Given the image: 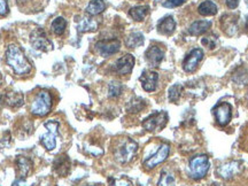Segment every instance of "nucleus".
<instances>
[{"mask_svg":"<svg viewBox=\"0 0 248 186\" xmlns=\"http://www.w3.org/2000/svg\"><path fill=\"white\" fill-rule=\"evenodd\" d=\"M6 62L9 67L13 69V71L16 75H27L29 74L32 67H31L30 62L28 61L26 54L21 47L16 44L8 45L7 49H6Z\"/></svg>","mask_w":248,"mask_h":186,"instance_id":"f257e3e1","label":"nucleus"},{"mask_svg":"<svg viewBox=\"0 0 248 186\" xmlns=\"http://www.w3.org/2000/svg\"><path fill=\"white\" fill-rule=\"evenodd\" d=\"M138 144L129 137L119 138L113 144V156L120 164H128L138 153Z\"/></svg>","mask_w":248,"mask_h":186,"instance_id":"f03ea898","label":"nucleus"},{"mask_svg":"<svg viewBox=\"0 0 248 186\" xmlns=\"http://www.w3.org/2000/svg\"><path fill=\"white\" fill-rule=\"evenodd\" d=\"M52 106H53V100H52L51 93L47 91H40L37 93L32 105H31V114L38 117H44L48 115Z\"/></svg>","mask_w":248,"mask_h":186,"instance_id":"7ed1b4c3","label":"nucleus"},{"mask_svg":"<svg viewBox=\"0 0 248 186\" xmlns=\"http://www.w3.org/2000/svg\"><path fill=\"white\" fill-rule=\"evenodd\" d=\"M210 168V162L207 155H198L191 159L190 164H188V170H190L191 178L194 181H199L206 177Z\"/></svg>","mask_w":248,"mask_h":186,"instance_id":"20e7f679","label":"nucleus"},{"mask_svg":"<svg viewBox=\"0 0 248 186\" xmlns=\"http://www.w3.org/2000/svg\"><path fill=\"white\" fill-rule=\"evenodd\" d=\"M168 120L169 117L167 111H156L142 121V128L148 132L161 131L166 128Z\"/></svg>","mask_w":248,"mask_h":186,"instance_id":"39448f33","label":"nucleus"},{"mask_svg":"<svg viewBox=\"0 0 248 186\" xmlns=\"http://www.w3.org/2000/svg\"><path fill=\"white\" fill-rule=\"evenodd\" d=\"M44 126L46 130H47V132L42 135V137H40V142H42V145L44 146L46 151L51 152L57 147L59 122L58 121L48 120L44 123Z\"/></svg>","mask_w":248,"mask_h":186,"instance_id":"423d86ee","label":"nucleus"},{"mask_svg":"<svg viewBox=\"0 0 248 186\" xmlns=\"http://www.w3.org/2000/svg\"><path fill=\"white\" fill-rule=\"evenodd\" d=\"M169 154H170V145L167 144V142H163V144L160 145L159 148H157L154 154H152L151 156H148L144 160L142 166H144V168L146 170H152L156 168L157 166H160L161 163H163L164 161L168 159Z\"/></svg>","mask_w":248,"mask_h":186,"instance_id":"0eeeda50","label":"nucleus"},{"mask_svg":"<svg viewBox=\"0 0 248 186\" xmlns=\"http://www.w3.org/2000/svg\"><path fill=\"white\" fill-rule=\"evenodd\" d=\"M244 170V166L240 161H228V162L221 164L216 170L217 176L224 181H230L239 176Z\"/></svg>","mask_w":248,"mask_h":186,"instance_id":"6e6552de","label":"nucleus"},{"mask_svg":"<svg viewBox=\"0 0 248 186\" xmlns=\"http://www.w3.org/2000/svg\"><path fill=\"white\" fill-rule=\"evenodd\" d=\"M30 44L33 48L40 52H49L53 49V43L46 37V33L39 28L31 32Z\"/></svg>","mask_w":248,"mask_h":186,"instance_id":"1a4fd4ad","label":"nucleus"},{"mask_svg":"<svg viewBox=\"0 0 248 186\" xmlns=\"http://www.w3.org/2000/svg\"><path fill=\"white\" fill-rule=\"evenodd\" d=\"M94 47L102 58H108L120 51L121 42L119 39H102L95 43Z\"/></svg>","mask_w":248,"mask_h":186,"instance_id":"9d476101","label":"nucleus"},{"mask_svg":"<svg viewBox=\"0 0 248 186\" xmlns=\"http://www.w3.org/2000/svg\"><path fill=\"white\" fill-rule=\"evenodd\" d=\"M216 123L219 126H226L232 119V106L229 102H222L214 108Z\"/></svg>","mask_w":248,"mask_h":186,"instance_id":"9b49d317","label":"nucleus"},{"mask_svg":"<svg viewBox=\"0 0 248 186\" xmlns=\"http://www.w3.org/2000/svg\"><path fill=\"white\" fill-rule=\"evenodd\" d=\"M203 51L201 48H194L192 49L190 53L187 54V57L185 58V60L183 61V69L186 73H193L197 69L198 66L203 59Z\"/></svg>","mask_w":248,"mask_h":186,"instance_id":"f8f14e48","label":"nucleus"},{"mask_svg":"<svg viewBox=\"0 0 248 186\" xmlns=\"http://www.w3.org/2000/svg\"><path fill=\"white\" fill-rule=\"evenodd\" d=\"M145 59L150 67H159L164 59V49L157 45H152L145 52Z\"/></svg>","mask_w":248,"mask_h":186,"instance_id":"ddd939ff","label":"nucleus"},{"mask_svg":"<svg viewBox=\"0 0 248 186\" xmlns=\"http://www.w3.org/2000/svg\"><path fill=\"white\" fill-rule=\"evenodd\" d=\"M142 89L146 92H154L157 88V82H159V74L153 70H144L141 76L139 77Z\"/></svg>","mask_w":248,"mask_h":186,"instance_id":"4468645a","label":"nucleus"},{"mask_svg":"<svg viewBox=\"0 0 248 186\" xmlns=\"http://www.w3.org/2000/svg\"><path fill=\"white\" fill-rule=\"evenodd\" d=\"M135 66V58L132 54H124L121 57L119 60L115 62L114 70L116 71L119 75H128L133 69Z\"/></svg>","mask_w":248,"mask_h":186,"instance_id":"2eb2a0df","label":"nucleus"},{"mask_svg":"<svg viewBox=\"0 0 248 186\" xmlns=\"http://www.w3.org/2000/svg\"><path fill=\"white\" fill-rule=\"evenodd\" d=\"M15 166H16V175L18 179H26L29 173L32 171L33 163L29 157L27 156H17L15 161Z\"/></svg>","mask_w":248,"mask_h":186,"instance_id":"dca6fc26","label":"nucleus"},{"mask_svg":"<svg viewBox=\"0 0 248 186\" xmlns=\"http://www.w3.org/2000/svg\"><path fill=\"white\" fill-rule=\"evenodd\" d=\"M159 33L163 36H171L176 30V21L171 15H168V16H164L161 18L160 22L157 23L156 27Z\"/></svg>","mask_w":248,"mask_h":186,"instance_id":"f3484780","label":"nucleus"},{"mask_svg":"<svg viewBox=\"0 0 248 186\" xmlns=\"http://www.w3.org/2000/svg\"><path fill=\"white\" fill-rule=\"evenodd\" d=\"M70 167V160L68 159L67 155H61V156H59L53 163L54 171L57 172L59 176H62V177H66L68 173H69Z\"/></svg>","mask_w":248,"mask_h":186,"instance_id":"a211bd4d","label":"nucleus"},{"mask_svg":"<svg viewBox=\"0 0 248 186\" xmlns=\"http://www.w3.org/2000/svg\"><path fill=\"white\" fill-rule=\"evenodd\" d=\"M221 27L228 36H233L238 30L237 17L226 14L221 18Z\"/></svg>","mask_w":248,"mask_h":186,"instance_id":"6ab92c4d","label":"nucleus"},{"mask_svg":"<svg viewBox=\"0 0 248 186\" xmlns=\"http://www.w3.org/2000/svg\"><path fill=\"white\" fill-rule=\"evenodd\" d=\"M212 26L213 22L208 20L194 21V22L190 26V28H188V33H190L191 36H201L203 35L204 32H207V31L212 28Z\"/></svg>","mask_w":248,"mask_h":186,"instance_id":"aec40b11","label":"nucleus"},{"mask_svg":"<svg viewBox=\"0 0 248 186\" xmlns=\"http://www.w3.org/2000/svg\"><path fill=\"white\" fill-rule=\"evenodd\" d=\"M218 8L213 0H204L198 7V13L202 16H214L217 14Z\"/></svg>","mask_w":248,"mask_h":186,"instance_id":"412c9836","label":"nucleus"},{"mask_svg":"<svg viewBox=\"0 0 248 186\" xmlns=\"http://www.w3.org/2000/svg\"><path fill=\"white\" fill-rule=\"evenodd\" d=\"M99 23L93 18L89 17H82V20L79 21L78 24H77V31L78 33H84V32H90V31H95L98 29Z\"/></svg>","mask_w":248,"mask_h":186,"instance_id":"4be33fe9","label":"nucleus"},{"mask_svg":"<svg viewBox=\"0 0 248 186\" xmlns=\"http://www.w3.org/2000/svg\"><path fill=\"white\" fill-rule=\"evenodd\" d=\"M148 13H150V6L147 5L136 6V7H132L129 11L130 16H131L135 21H137V22H141V21H144L145 17L148 15Z\"/></svg>","mask_w":248,"mask_h":186,"instance_id":"5701e85b","label":"nucleus"},{"mask_svg":"<svg viewBox=\"0 0 248 186\" xmlns=\"http://www.w3.org/2000/svg\"><path fill=\"white\" fill-rule=\"evenodd\" d=\"M145 107H146V101L144 99L139 97H133L128 102V105H126V111L130 114H137L140 113L141 110H144Z\"/></svg>","mask_w":248,"mask_h":186,"instance_id":"b1692460","label":"nucleus"},{"mask_svg":"<svg viewBox=\"0 0 248 186\" xmlns=\"http://www.w3.org/2000/svg\"><path fill=\"white\" fill-rule=\"evenodd\" d=\"M144 42H145L144 35H142L141 32H138V31L131 32L125 38V45L126 47L129 48H136V47H139V46H142L144 45Z\"/></svg>","mask_w":248,"mask_h":186,"instance_id":"393cba45","label":"nucleus"},{"mask_svg":"<svg viewBox=\"0 0 248 186\" xmlns=\"http://www.w3.org/2000/svg\"><path fill=\"white\" fill-rule=\"evenodd\" d=\"M105 9H106V4L104 0H91L85 11L90 16H95V15L101 14Z\"/></svg>","mask_w":248,"mask_h":186,"instance_id":"a878e982","label":"nucleus"},{"mask_svg":"<svg viewBox=\"0 0 248 186\" xmlns=\"http://www.w3.org/2000/svg\"><path fill=\"white\" fill-rule=\"evenodd\" d=\"M4 97L6 105H8V106L12 108L21 107L24 102L23 95L21 94V93H7V94H4Z\"/></svg>","mask_w":248,"mask_h":186,"instance_id":"bb28decb","label":"nucleus"},{"mask_svg":"<svg viewBox=\"0 0 248 186\" xmlns=\"http://www.w3.org/2000/svg\"><path fill=\"white\" fill-rule=\"evenodd\" d=\"M157 186H177L175 175H173L170 170H162V171H161L159 182H157Z\"/></svg>","mask_w":248,"mask_h":186,"instance_id":"cd10ccee","label":"nucleus"},{"mask_svg":"<svg viewBox=\"0 0 248 186\" xmlns=\"http://www.w3.org/2000/svg\"><path fill=\"white\" fill-rule=\"evenodd\" d=\"M66 28H67V21L64 20V17L62 16H59L53 20V22L51 24V29L53 31L54 35L57 36H61L63 35L64 31H66Z\"/></svg>","mask_w":248,"mask_h":186,"instance_id":"c85d7f7f","label":"nucleus"},{"mask_svg":"<svg viewBox=\"0 0 248 186\" xmlns=\"http://www.w3.org/2000/svg\"><path fill=\"white\" fill-rule=\"evenodd\" d=\"M123 91V86L120 82H116V80H113V82L109 83L108 85V97L111 99H115L117 97H120L122 94Z\"/></svg>","mask_w":248,"mask_h":186,"instance_id":"c756f323","label":"nucleus"},{"mask_svg":"<svg viewBox=\"0 0 248 186\" xmlns=\"http://www.w3.org/2000/svg\"><path fill=\"white\" fill-rule=\"evenodd\" d=\"M183 92V86L181 84H175L169 89L168 91V98L171 102H177L181 99Z\"/></svg>","mask_w":248,"mask_h":186,"instance_id":"7c9ffc66","label":"nucleus"},{"mask_svg":"<svg viewBox=\"0 0 248 186\" xmlns=\"http://www.w3.org/2000/svg\"><path fill=\"white\" fill-rule=\"evenodd\" d=\"M109 186H133L132 182L125 177L109 179Z\"/></svg>","mask_w":248,"mask_h":186,"instance_id":"2f4dec72","label":"nucleus"},{"mask_svg":"<svg viewBox=\"0 0 248 186\" xmlns=\"http://www.w3.org/2000/svg\"><path fill=\"white\" fill-rule=\"evenodd\" d=\"M201 43H202L203 46H206V47H208L209 49H214L216 48L217 46V38H215V37H204V38H202V40H201Z\"/></svg>","mask_w":248,"mask_h":186,"instance_id":"473e14b6","label":"nucleus"},{"mask_svg":"<svg viewBox=\"0 0 248 186\" xmlns=\"http://www.w3.org/2000/svg\"><path fill=\"white\" fill-rule=\"evenodd\" d=\"M185 1H187V0H166V1L163 2V7H167V8L179 7V6H182Z\"/></svg>","mask_w":248,"mask_h":186,"instance_id":"72a5a7b5","label":"nucleus"},{"mask_svg":"<svg viewBox=\"0 0 248 186\" xmlns=\"http://www.w3.org/2000/svg\"><path fill=\"white\" fill-rule=\"evenodd\" d=\"M9 13L7 0H0V16H6Z\"/></svg>","mask_w":248,"mask_h":186,"instance_id":"f704fd0d","label":"nucleus"},{"mask_svg":"<svg viewBox=\"0 0 248 186\" xmlns=\"http://www.w3.org/2000/svg\"><path fill=\"white\" fill-rule=\"evenodd\" d=\"M239 1L240 0H225L226 7L229 9H235L238 7V5H239Z\"/></svg>","mask_w":248,"mask_h":186,"instance_id":"c9c22d12","label":"nucleus"},{"mask_svg":"<svg viewBox=\"0 0 248 186\" xmlns=\"http://www.w3.org/2000/svg\"><path fill=\"white\" fill-rule=\"evenodd\" d=\"M12 186H29V185H27V183H26V179H16V181H15L14 183H13V185Z\"/></svg>","mask_w":248,"mask_h":186,"instance_id":"e433bc0d","label":"nucleus"},{"mask_svg":"<svg viewBox=\"0 0 248 186\" xmlns=\"http://www.w3.org/2000/svg\"><path fill=\"white\" fill-rule=\"evenodd\" d=\"M206 186H225V185H224V184H222V183L214 182V183H210V184H207Z\"/></svg>","mask_w":248,"mask_h":186,"instance_id":"4c0bfd02","label":"nucleus"},{"mask_svg":"<svg viewBox=\"0 0 248 186\" xmlns=\"http://www.w3.org/2000/svg\"><path fill=\"white\" fill-rule=\"evenodd\" d=\"M5 102V97H4V94H0V107L2 106V104H4Z\"/></svg>","mask_w":248,"mask_h":186,"instance_id":"58836bf2","label":"nucleus"},{"mask_svg":"<svg viewBox=\"0 0 248 186\" xmlns=\"http://www.w3.org/2000/svg\"><path fill=\"white\" fill-rule=\"evenodd\" d=\"M17 1H26V0H17Z\"/></svg>","mask_w":248,"mask_h":186,"instance_id":"ea45409f","label":"nucleus"},{"mask_svg":"<svg viewBox=\"0 0 248 186\" xmlns=\"http://www.w3.org/2000/svg\"><path fill=\"white\" fill-rule=\"evenodd\" d=\"M88 186H99V185H88Z\"/></svg>","mask_w":248,"mask_h":186,"instance_id":"a19ab883","label":"nucleus"},{"mask_svg":"<svg viewBox=\"0 0 248 186\" xmlns=\"http://www.w3.org/2000/svg\"><path fill=\"white\" fill-rule=\"evenodd\" d=\"M139 1H140V0H139Z\"/></svg>","mask_w":248,"mask_h":186,"instance_id":"79ce46f5","label":"nucleus"},{"mask_svg":"<svg viewBox=\"0 0 248 186\" xmlns=\"http://www.w3.org/2000/svg\"><path fill=\"white\" fill-rule=\"evenodd\" d=\"M247 4H248V2H247Z\"/></svg>","mask_w":248,"mask_h":186,"instance_id":"37998d69","label":"nucleus"}]
</instances>
